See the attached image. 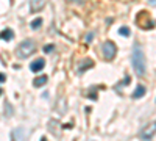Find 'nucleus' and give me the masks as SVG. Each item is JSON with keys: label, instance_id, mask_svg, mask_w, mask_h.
<instances>
[{"label": "nucleus", "instance_id": "4468645a", "mask_svg": "<svg viewBox=\"0 0 156 141\" xmlns=\"http://www.w3.org/2000/svg\"><path fill=\"white\" fill-rule=\"evenodd\" d=\"M95 36V33L94 32H89L87 35H86V44H90V43H92V38Z\"/></svg>", "mask_w": 156, "mask_h": 141}, {"label": "nucleus", "instance_id": "0eeeda50", "mask_svg": "<svg viewBox=\"0 0 156 141\" xmlns=\"http://www.w3.org/2000/svg\"><path fill=\"white\" fill-rule=\"evenodd\" d=\"M11 139H25V130L22 127H17L11 132Z\"/></svg>", "mask_w": 156, "mask_h": 141}, {"label": "nucleus", "instance_id": "f257e3e1", "mask_svg": "<svg viewBox=\"0 0 156 141\" xmlns=\"http://www.w3.org/2000/svg\"><path fill=\"white\" fill-rule=\"evenodd\" d=\"M131 63H133V69L139 77L145 75V55L142 50L139 43H134L133 46V52H131Z\"/></svg>", "mask_w": 156, "mask_h": 141}, {"label": "nucleus", "instance_id": "1a4fd4ad", "mask_svg": "<svg viewBox=\"0 0 156 141\" xmlns=\"http://www.w3.org/2000/svg\"><path fill=\"white\" fill-rule=\"evenodd\" d=\"M0 38H2L3 41H11L12 38H14V33H12L11 28H5L2 33H0Z\"/></svg>", "mask_w": 156, "mask_h": 141}, {"label": "nucleus", "instance_id": "ddd939ff", "mask_svg": "<svg viewBox=\"0 0 156 141\" xmlns=\"http://www.w3.org/2000/svg\"><path fill=\"white\" fill-rule=\"evenodd\" d=\"M119 35H122V36H129V28H128V27L119 28Z\"/></svg>", "mask_w": 156, "mask_h": 141}, {"label": "nucleus", "instance_id": "dca6fc26", "mask_svg": "<svg viewBox=\"0 0 156 141\" xmlns=\"http://www.w3.org/2000/svg\"><path fill=\"white\" fill-rule=\"evenodd\" d=\"M5 80H6V77H5V75H3L2 72H0V83H3Z\"/></svg>", "mask_w": 156, "mask_h": 141}, {"label": "nucleus", "instance_id": "6e6552de", "mask_svg": "<svg viewBox=\"0 0 156 141\" xmlns=\"http://www.w3.org/2000/svg\"><path fill=\"white\" fill-rule=\"evenodd\" d=\"M47 82H48L47 75H39V77H36V79L33 80V85H34L36 88H41V86H44Z\"/></svg>", "mask_w": 156, "mask_h": 141}, {"label": "nucleus", "instance_id": "20e7f679", "mask_svg": "<svg viewBox=\"0 0 156 141\" xmlns=\"http://www.w3.org/2000/svg\"><path fill=\"white\" fill-rule=\"evenodd\" d=\"M154 135H156V121L154 122H150L147 127H144V130L140 132V136L144 138V139H151Z\"/></svg>", "mask_w": 156, "mask_h": 141}, {"label": "nucleus", "instance_id": "f8f14e48", "mask_svg": "<svg viewBox=\"0 0 156 141\" xmlns=\"http://www.w3.org/2000/svg\"><path fill=\"white\" fill-rule=\"evenodd\" d=\"M42 25V19L41 17H37V19H34V20H31V24H30V27L33 28V30H37L39 27Z\"/></svg>", "mask_w": 156, "mask_h": 141}, {"label": "nucleus", "instance_id": "7ed1b4c3", "mask_svg": "<svg viewBox=\"0 0 156 141\" xmlns=\"http://www.w3.org/2000/svg\"><path fill=\"white\" fill-rule=\"evenodd\" d=\"M101 52H103V58H105L106 61H111L117 55V46L112 41H106L101 46Z\"/></svg>", "mask_w": 156, "mask_h": 141}, {"label": "nucleus", "instance_id": "9b49d317", "mask_svg": "<svg viewBox=\"0 0 156 141\" xmlns=\"http://www.w3.org/2000/svg\"><path fill=\"white\" fill-rule=\"evenodd\" d=\"M92 66H94V61H92V60H84V61H83V66H80V68H78V72H80V74H83L86 69L92 68Z\"/></svg>", "mask_w": 156, "mask_h": 141}, {"label": "nucleus", "instance_id": "39448f33", "mask_svg": "<svg viewBox=\"0 0 156 141\" xmlns=\"http://www.w3.org/2000/svg\"><path fill=\"white\" fill-rule=\"evenodd\" d=\"M44 66H45L44 58H36L31 65H30V71H31V72H39V71L44 69Z\"/></svg>", "mask_w": 156, "mask_h": 141}, {"label": "nucleus", "instance_id": "423d86ee", "mask_svg": "<svg viewBox=\"0 0 156 141\" xmlns=\"http://www.w3.org/2000/svg\"><path fill=\"white\" fill-rule=\"evenodd\" d=\"M44 6H45V0H31V3H30L31 13H37V11H41Z\"/></svg>", "mask_w": 156, "mask_h": 141}, {"label": "nucleus", "instance_id": "f3484780", "mask_svg": "<svg viewBox=\"0 0 156 141\" xmlns=\"http://www.w3.org/2000/svg\"><path fill=\"white\" fill-rule=\"evenodd\" d=\"M69 2H73V3H83L81 0H69Z\"/></svg>", "mask_w": 156, "mask_h": 141}, {"label": "nucleus", "instance_id": "9d476101", "mask_svg": "<svg viewBox=\"0 0 156 141\" xmlns=\"http://www.w3.org/2000/svg\"><path fill=\"white\" fill-rule=\"evenodd\" d=\"M145 93H147V89H145V86H142V85H139V86L136 88V91L133 93V97H134V99H140V97H144V96H145Z\"/></svg>", "mask_w": 156, "mask_h": 141}, {"label": "nucleus", "instance_id": "2eb2a0df", "mask_svg": "<svg viewBox=\"0 0 156 141\" xmlns=\"http://www.w3.org/2000/svg\"><path fill=\"white\" fill-rule=\"evenodd\" d=\"M53 49H55V46H53V44H48V46H45V47H44V52L50 54V52H51V50H53Z\"/></svg>", "mask_w": 156, "mask_h": 141}, {"label": "nucleus", "instance_id": "f03ea898", "mask_svg": "<svg viewBox=\"0 0 156 141\" xmlns=\"http://www.w3.org/2000/svg\"><path fill=\"white\" fill-rule=\"evenodd\" d=\"M36 50V44L31 41V39H23L19 46H17V52L16 55L20 58V60H25V58H28L33 52Z\"/></svg>", "mask_w": 156, "mask_h": 141}, {"label": "nucleus", "instance_id": "a211bd4d", "mask_svg": "<svg viewBox=\"0 0 156 141\" xmlns=\"http://www.w3.org/2000/svg\"><path fill=\"white\" fill-rule=\"evenodd\" d=\"M0 96H2V88H0Z\"/></svg>", "mask_w": 156, "mask_h": 141}]
</instances>
